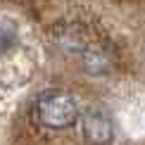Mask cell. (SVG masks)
<instances>
[{
  "label": "cell",
  "instance_id": "obj_4",
  "mask_svg": "<svg viewBox=\"0 0 145 145\" xmlns=\"http://www.w3.org/2000/svg\"><path fill=\"white\" fill-rule=\"evenodd\" d=\"M14 43H17V33L12 29H0V52H5Z\"/></svg>",
  "mask_w": 145,
  "mask_h": 145
},
{
  "label": "cell",
  "instance_id": "obj_1",
  "mask_svg": "<svg viewBox=\"0 0 145 145\" xmlns=\"http://www.w3.org/2000/svg\"><path fill=\"white\" fill-rule=\"evenodd\" d=\"M36 117L45 129H69L78 121V105L64 90H45L36 100Z\"/></svg>",
  "mask_w": 145,
  "mask_h": 145
},
{
  "label": "cell",
  "instance_id": "obj_3",
  "mask_svg": "<svg viewBox=\"0 0 145 145\" xmlns=\"http://www.w3.org/2000/svg\"><path fill=\"white\" fill-rule=\"evenodd\" d=\"M81 62H83V69L93 76H105L107 71L112 69V50L102 43H93L83 50L81 55Z\"/></svg>",
  "mask_w": 145,
  "mask_h": 145
},
{
  "label": "cell",
  "instance_id": "obj_2",
  "mask_svg": "<svg viewBox=\"0 0 145 145\" xmlns=\"http://www.w3.org/2000/svg\"><path fill=\"white\" fill-rule=\"evenodd\" d=\"M81 129L90 145H110L114 140V124L102 110H88L81 119Z\"/></svg>",
  "mask_w": 145,
  "mask_h": 145
}]
</instances>
